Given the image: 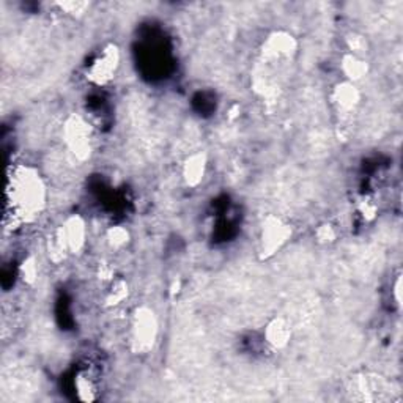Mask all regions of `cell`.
Listing matches in <instances>:
<instances>
[{
	"label": "cell",
	"instance_id": "3",
	"mask_svg": "<svg viewBox=\"0 0 403 403\" xmlns=\"http://www.w3.org/2000/svg\"><path fill=\"white\" fill-rule=\"evenodd\" d=\"M155 320L150 317V314H142L135 321L134 340L138 342L140 348H149L153 344L155 339Z\"/></svg>",
	"mask_w": 403,
	"mask_h": 403
},
{
	"label": "cell",
	"instance_id": "2",
	"mask_svg": "<svg viewBox=\"0 0 403 403\" xmlns=\"http://www.w3.org/2000/svg\"><path fill=\"white\" fill-rule=\"evenodd\" d=\"M117 51L116 49H107L102 56L96 60V63L91 67V79H95L96 83H105V80L112 78V73H116L117 68Z\"/></svg>",
	"mask_w": 403,
	"mask_h": 403
},
{
	"label": "cell",
	"instance_id": "4",
	"mask_svg": "<svg viewBox=\"0 0 403 403\" xmlns=\"http://www.w3.org/2000/svg\"><path fill=\"white\" fill-rule=\"evenodd\" d=\"M287 237V228L281 224L279 221L274 222L273 226L266 227L263 233V244L266 250H274L279 248V244L284 241Z\"/></svg>",
	"mask_w": 403,
	"mask_h": 403
},
{
	"label": "cell",
	"instance_id": "1",
	"mask_svg": "<svg viewBox=\"0 0 403 403\" xmlns=\"http://www.w3.org/2000/svg\"><path fill=\"white\" fill-rule=\"evenodd\" d=\"M8 197L14 219L32 221L45 206V184L34 168L18 167L10 177Z\"/></svg>",
	"mask_w": 403,
	"mask_h": 403
}]
</instances>
